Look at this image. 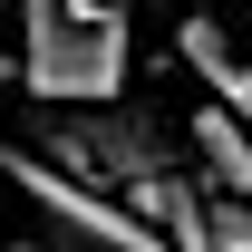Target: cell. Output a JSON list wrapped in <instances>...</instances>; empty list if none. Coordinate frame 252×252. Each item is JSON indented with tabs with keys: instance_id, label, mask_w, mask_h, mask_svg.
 <instances>
[{
	"instance_id": "30bf717a",
	"label": "cell",
	"mask_w": 252,
	"mask_h": 252,
	"mask_svg": "<svg viewBox=\"0 0 252 252\" xmlns=\"http://www.w3.org/2000/svg\"><path fill=\"white\" fill-rule=\"evenodd\" d=\"M0 194H10V175H0Z\"/></svg>"
},
{
	"instance_id": "7a4b0ae2",
	"label": "cell",
	"mask_w": 252,
	"mask_h": 252,
	"mask_svg": "<svg viewBox=\"0 0 252 252\" xmlns=\"http://www.w3.org/2000/svg\"><path fill=\"white\" fill-rule=\"evenodd\" d=\"M0 175H10V204L30 214L39 252H175L156 214H136L126 194H97L78 175H59L49 156L10 146V136H0Z\"/></svg>"
},
{
	"instance_id": "ba28073f",
	"label": "cell",
	"mask_w": 252,
	"mask_h": 252,
	"mask_svg": "<svg viewBox=\"0 0 252 252\" xmlns=\"http://www.w3.org/2000/svg\"><path fill=\"white\" fill-rule=\"evenodd\" d=\"M223 252H252V243H223Z\"/></svg>"
},
{
	"instance_id": "8992f818",
	"label": "cell",
	"mask_w": 252,
	"mask_h": 252,
	"mask_svg": "<svg viewBox=\"0 0 252 252\" xmlns=\"http://www.w3.org/2000/svg\"><path fill=\"white\" fill-rule=\"evenodd\" d=\"M0 88H20V59H0Z\"/></svg>"
},
{
	"instance_id": "6da1fadb",
	"label": "cell",
	"mask_w": 252,
	"mask_h": 252,
	"mask_svg": "<svg viewBox=\"0 0 252 252\" xmlns=\"http://www.w3.org/2000/svg\"><path fill=\"white\" fill-rule=\"evenodd\" d=\"M10 146L49 156L59 175H78V185H97V194H146L156 175H194L185 146L156 136L146 117H126V107H30V126H20Z\"/></svg>"
},
{
	"instance_id": "8fae6325",
	"label": "cell",
	"mask_w": 252,
	"mask_h": 252,
	"mask_svg": "<svg viewBox=\"0 0 252 252\" xmlns=\"http://www.w3.org/2000/svg\"><path fill=\"white\" fill-rule=\"evenodd\" d=\"M0 10H10V0H0Z\"/></svg>"
},
{
	"instance_id": "3957f363",
	"label": "cell",
	"mask_w": 252,
	"mask_h": 252,
	"mask_svg": "<svg viewBox=\"0 0 252 252\" xmlns=\"http://www.w3.org/2000/svg\"><path fill=\"white\" fill-rule=\"evenodd\" d=\"M185 165H194V185H204V204H252V126L223 117L214 97L185 117Z\"/></svg>"
},
{
	"instance_id": "9c48e42d",
	"label": "cell",
	"mask_w": 252,
	"mask_h": 252,
	"mask_svg": "<svg viewBox=\"0 0 252 252\" xmlns=\"http://www.w3.org/2000/svg\"><path fill=\"white\" fill-rule=\"evenodd\" d=\"M107 10H126V0H107Z\"/></svg>"
},
{
	"instance_id": "277c9868",
	"label": "cell",
	"mask_w": 252,
	"mask_h": 252,
	"mask_svg": "<svg viewBox=\"0 0 252 252\" xmlns=\"http://www.w3.org/2000/svg\"><path fill=\"white\" fill-rule=\"evenodd\" d=\"M175 59L204 78V97H214L223 117H243V126H252V59L223 39V20H175Z\"/></svg>"
},
{
	"instance_id": "52a82bcc",
	"label": "cell",
	"mask_w": 252,
	"mask_h": 252,
	"mask_svg": "<svg viewBox=\"0 0 252 252\" xmlns=\"http://www.w3.org/2000/svg\"><path fill=\"white\" fill-rule=\"evenodd\" d=\"M0 252H39V243H0Z\"/></svg>"
},
{
	"instance_id": "5b68a950",
	"label": "cell",
	"mask_w": 252,
	"mask_h": 252,
	"mask_svg": "<svg viewBox=\"0 0 252 252\" xmlns=\"http://www.w3.org/2000/svg\"><path fill=\"white\" fill-rule=\"evenodd\" d=\"M156 10H175V20H214V0H156Z\"/></svg>"
}]
</instances>
